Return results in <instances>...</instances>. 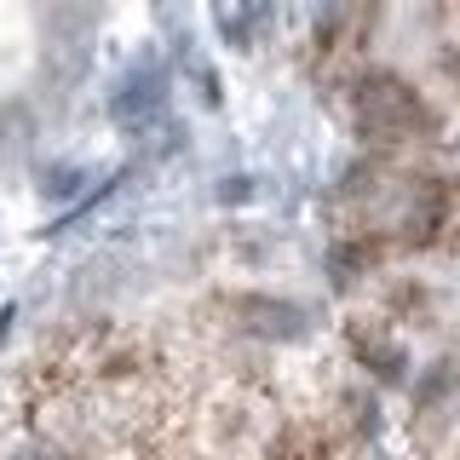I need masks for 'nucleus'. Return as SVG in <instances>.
Instances as JSON below:
<instances>
[{"label": "nucleus", "instance_id": "obj_1", "mask_svg": "<svg viewBox=\"0 0 460 460\" xmlns=\"http://www.w3.org/2000/svg\"><path fill=\"white\" fill-rule=\"evenodd\" d=\"M351 127L363 144H414L438 133V110L392 69H363L351 81Z\"/></svg>", "mask_w": 460, "mask_h": 460}, {"label": "nucleus", "instance_id": "obj_2", "mask_svg": "<svg viewBox=\"0 0 460 460\" xmlns=\"http://www.w3.org/2000/svg\"><path fill=\"white\" fill-rule=\"evenodd\" d=\"M460 208V190L449 179H420L409 196V208H402V242H414V248H426V242H438L443 230H449Z\"/></svg>", "mask_w": 460, "mask_h": 460}, {"label": "nucleus", "instance_id": "obj_3", "mask_svg": "<svg viewBox=\"0 0 460 460\" xmlns=\"http://www.w3.org/2000/svg\"><path fill=\"white\" fill-rule=\"evenodd\" d=\"M345 340H351V351H357V363H363L368 374H380V380H397L402 368H409V357H402V345L385 334L380 323H363L357 316L351 328H345Z\"/></svg>", "mask_w": 460, "mask_h": 460}, {"label": "nucleus", "instance_id": "obj_4", "mask_svg": "<svg viewBox=\"0 0 460 460\" xmlns=\"http://www.w3.org/2000/svg\"><path fill=\"white\" fill-rule=\"evenodd\" d=\"M230 316H236L248 334H299V323H305V311H299V305L259 299V294H236V299H230Z\"/></svg>", "mask_w": 460, "mask_h": 460}, {"label": "nucleus", "instance_id": "obj_5", "mask_svg": "<svg viewBox=\"0 0 460 460\" xmlns=\"http://www.w3.org/2000/svg\"><path fill=\"white\" fill-rule=\"evenodd\" d=\"M265 460H334V431L323 420H288L277 438H270Z\"/></svg>", "mask_w": 460, "mask_h": 460}, {"label": "nucleus", "instance_id": "obj_6", "mask_svg": "<svg viewBox=\"0 0 460 460\" xmlns=\"http://www.w3.org/2000/svg\"><path fill=\"white\" fill-rule=\"evenodd\" d=\"M385 259V242L380 236H340L334 242V253H328V270L340 277V288H351L363 270H374Z\"/></svg>", "mask_w": 460, "mask_h": 460}, {"label": "nucleus", "instance_id": "obj_7", "mask_svg": "<svg viewBox=\"0 0 460 460\" xmlns=\"http://www.w3.org/2000/svg\"><path fill=\"white\" fill-rule=\"evenodd\" d=\"M449 69H455V81H460V58H455V64H449Z\"/></svg>", "mask_w": 460, "mask_h": 460}]
</instances>
